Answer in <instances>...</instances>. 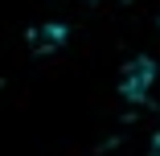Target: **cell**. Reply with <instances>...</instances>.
Wrapping results in <instances>:
<instances>
[{
    "label": "cell",
    "mask_w": 160,
    "mask_h": 156,
    "mask_svg": "<svg viewBox=\"0 0 160 156\" xmlns=\"http://www.w3.org/2000/svg\"><path fill=\"white\" fill-rule=\"evenodd\" d=\"M62 41V29L58 25H45V29H33V49H53Z\"/></svg>",
    "instance_id": "6da1fadb"
}]
</instances>
